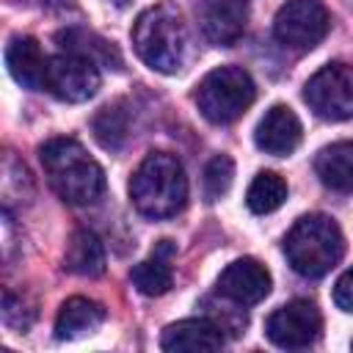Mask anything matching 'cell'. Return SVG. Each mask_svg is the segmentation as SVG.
Instances as JSON below:
<instances>
[{"instance_id": "16", "label": "cell", "mask_w": 353, "mask_h": 353, "mask_svg": "<svg viewBox=\"0 0 353 353\" xmlns=\"http://www.w3.org/2000/svg\"><path fill=\"white\" fill-rule=\"evenodd\" d=\"M105 317H108V312H105L102 303H97L91 298H83V295H74V298L61 303V312L55 317V336L58 339L88 336L105 323Z\"/></svg>"}, {"instance_id": "19", "label": "cell", "mask_w": 353, "mask_h": 353, "mask_svg": "<svg viewBox=\"0 0 353 353\" xmlns=\"http://www.w3.org/2000/svg\"><path fill=\"white\" fill-rule=\"evenodd\" d=\"M55 41L61 44V50L66 52H77V55H85L91 58L94 63L99 66H113V69H121V55L119 50L105 41L102 36H97L94 30H85V28H66L55 36Z\"/></svg>"}, {"instance_id": "21", "label": "cell", "mask_w": 353, "mask_h": 353, "mask_svg": "<svg viewBox=\"0 0 353 353\" xmlns=\"http://www.w3.org/2000/svg\"><path fill=\"white\" fill-rule=\"evenodd\" d=\"M127 127H130V119L121 102L102 108L94 119V135L105 149H119L127 138Z\"/></svg>"}, {"instance_id": "12", "label": "cell", "mask_w": 353, "mask_h": 353, "mask_svg": "<svg viewBox=\"0 0 353 353\" xmlns=\"http://www.w3.org/2000/svg\"><path fill=\"white\" fill-rule=\"evenodd\" d=\"M301 121L295 116L292 108L287 105H273L256 124L254 130V141L256 146L265 152V154H273V157H287L298 149L301 143Z\"/></svg>"}, {"instance_id": "1", "label": "cell", "mask_w": 353, "mask_h": 353, "mask_svg": "<svg viewBox=\"0 0 353 353\" xmlns=\"http://www.w3.org/2000/svg\"><path fill=\"white\" fill-rule=\"evenodd\" d=\"M39 160L50 188L74 207L94 204L105 190L102 165L74 138H50L39 146Z\"/></svg>"}, {"instance_id": "2", "label": "cell", "mask_w": 353, "mask_h": 353, "mask_svg": "<svg viewBox=\"0 0 353 353\" xmlns=\"http://www.w3.org/2000/svg\"><path fill=\"white\" fill-rule=\"evenodd\" d=\"M130 199L146 218H171L188 204V176L182 163L168 152H152L130 179Z\"/></svg>"}, {"instance_id": "11", "label": "cell", "mask_w": 353, "mask_h": 353, "mask_svg": "<svg viewBox=\"0 0 353 353\" xmlns=\"http://www.w3.org/2000/svg\"><path fill=\"white\" fill-rule=\"evenodd\" d=\"M248 19L245 0H201L199 3V22L204 36L218 47H232Z\"/></svg>"}, {"instance_id": "14", "label": "cell", "mask_w": 353, "mask_h": 353, "mask_svg": "<svg viewBox=\"0 0 353 353\" xmlns=\"http://www.w3.org/2000/svg\"><path fill=\"white\" fill-rule=\"evenodd\" d=\"M223 345H226L223 331L204 317L171 323L160 336L163 350H221Z\"/></svg>"}, {"instance_id": "23", "label": "cell", "mask_w": 353, "mask_h": 353, "mask_svg": "<svg viewBox=\"0 0 353 353\" xmlns=\"http://www.w3.org/2000/svg\"><path fill=\"white\" fill-rule=\"evenodd\" d=\"M334 303H336L342 312L353 314V268L345 270V273L336 279V284H334Z\"/></svg>"}, {"instance_id": "22", "label": "cell", "mask_w": 353, "mask_h": 353, "mask_svg": "<svg viewBox=\"0 0 353 353\" xmlns=\"http://www.w3.org/2000/svg\"><path fill=\"white\" fill-rule=\"evenodd\" d=\"M232 179H234L232 157L229 154H215L204 168V196H207V201H218L221 196H226L229 188H232Z\"/></svg>"}, {"instance_id": "10", "label": "cell", "mask_w": 353, "mask_h": 353, "mask_svg": "<svg viewBox=\"0 0 353 353\" xmlns=\"http://www.w3.org/2000/svg\"><path fill=\"white\" fill-rule=\"evenodd\" d=\"M270 284L273 281H270L268 268L262 262H256L254 256H243V259L229 262L221 270V276L215 281V290H218V295H223L232 303L254 306V303L268 298Z\"/></svg>"}, {"instance_id": "9", "label": "cell", "mask_w": 353, "mask_h": 353, "mask_svg": "<svg viewBox=\"0 0 353 353\" xmlns=\"http://www.w3.org/2000/svg\"><path fill=\"white\" fill-rule=\"evenodd\" d=\"M320 331H323V317L312 301H290L279 306L265 323L268 339L276 347H287V350L309 347L320 336Z\"/></svg>"}, {"instance_id": "24", "label": "cell", "mask_w": 353, "mask_h": 353, "mask_svg": "<svg viewBox=\"0 0 353 353\" xmlns=\"http://www.w3.org/2000/svg\"><path fill=\"white\" fill-rule=\"evenodd\" d=\"M113 3H127V0H113Z\"/></svg>"}, {"instance_id": "18", "label": "cell", "mask_w": 353, "mask_h": 353, "mask_svg": "<svg viewBox=\"0 0 353 353\" xmlns=\"http://www.w3.org/2000/svg\"><path fill=\"white\" fill-rule=\"evenodd\" d=\"M63 268L74 276H99L105 270V248L99 243V237L88 229H77L63 251Z\"/></svg>"}, {"instance_id": "6", "label": "cell", "mask_w": 353, "mask_h": 353, "mask_svg": "<svg viewBox=\"0 0 353 353\" xmlns=\"http://www.w3.org/2000/svg\"><path fill=\"white\" fill-rule=\"evenodd\" d=\"M303 99L320 119H353V66L342 61L325 63L306 80Z\"/></svg>"}, {"instance_id": "13", "label": "cell", "mask_w": 353, "mask_h": 353, "mask_svg": "<svg viewBox=\"0 0 353 353\" xmlns=\"http://www.w3.org/2000/svg\"><path fill=\"white\" fill-rule=\"evenodd\" d=\"M6 66L8 74L28 91H44L47 88V66L50 58L41 52L39 41L33 36H17L6 47Z\"/></svg>"}, {"instance_id": "7", "label": "cell", "mask_w": 353, "mask_h": 353, "mask_svg": "<svg viewBox=\"0 0 353 353\" xmlns=\"http://www.w3.org/2000/svg\"><path fill=\"white\" fill-rule=\"evenodd\" d=\"M331 28L328 11L320 0H287L273 19V36L281 47L306 52L317 47Z\"/></svg>"}, {"instance_id": "3", "label": "cell", "mask_w": 353, "mask_h": 353, "mask_svg": "<svg viewBox=\"0 0 353 353\" xmlns=\"http://www.w3.org/2000/svg\"><path fill=\"white\" fill-rule=\"evenodd\" d=\"M132 47L138 58L163 74H174L185 63L188 50V30L179 11L168 3L146 8L132 28Z\"/></svg>"}, {"instance_id": "8", "label": "cell", "mask_w": 353, "mask_h": 353, "mask_svg": "<svg viewBox=\"0 0 353 353\" xmlns=\"http://www.w3.org/2000/svg\"><path fill=\"white\" fill-rule=\"evenodd\" d=\"M99 63H94L85 55L61 50L50 58L47 66V88L52 97L63 102H85L99 91Z\"/></svg>"}, {"instance_id": "25", "label": "cell", "mask_w": 353, "mask_h": 353, "mask_svg": "<svg viewBox=\"0 0 353 353\" xmlns=\"http://www.w3.org/2000/svg\"><path fill=\"white\" fill-rule=\"evenodd\" d=\"M350 347H353V342H350Z\"/></svg>"}, {"instance_id": "17", "label": "cell", "mask_w": 353, "mask_h": 353, "mask_svg": "<svg viewBox=\"0 0 353 353\" xmlns=\"http://www.w3.org/2000/svg\"><path fill=\"white\" fill-rule=\"evenodd\" d=\"M314 174L320 182L336 193L353 190V141H336L317 152Z\"/></svg>"}, {"instance_id": "15", "label": "cell", "mask_w": 353, "mask_h": 353, "mask_svg": "<svg viewBox=\"0 0 353 353\" xmlns=\"http://www.w3.org/2000/svg\"><path fill=\"white\" fill-rule=\"evenodd\" d=\"M176 254V245L171 240H160L152 251L149 259L138 262L132 270H130V281L132 287L146 295V298H157V295H165L174 284V273H171V256Z\"/></svg>"}, {"instance_id": "4", "label": "cell", "mask_w": 353, "mask_h": 353, "mask_svg": "<svg viewBox=\"0 0 353 353\" xmlns=\"http://www.w3.org/2000/svg\"><path fill=\"white\" fill-rule=\"evenodd\" d=\"M284 254L295 273L306 279H320L345 254L342 229L328 215H320V212L303 215L284 234Z\"/></svg>"}, {"instance_id": "5", "label": "cell", "mask_w": 353, "mask_h": 353, "mask_svg": "<svg viewBox=\"0 0 353 353\" xmlns=\"http://www.w3.org/2000/svg\"><path fill=\"white\" fill-rule=\"evenodd\" d=\"M256 85L243 66H218L196 88V105L212 124L237 121L254 102Z\"/></svg>"}, {"instance_id": "20", "label": "cell", "mask_w": 353, "mask_h": 353, "mask_svg": "<svg viewBox=\"0 0 353 353\" xmlns=\"http://www.w3.org/2000/svg\"><path fill=\"white\" fill-rule=\"evenodd\" d=\"M284 201H287V182H284L276 171H259V174L254 176V182L248 185L245 204H248V210L256 212V215L276 212Z\"/></svg>"}]
</instances>
